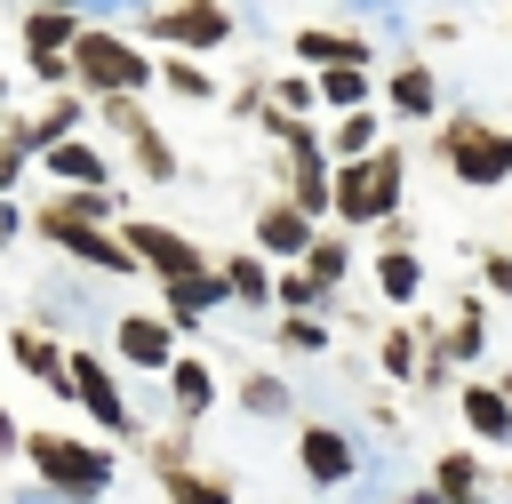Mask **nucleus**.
Returning a JSON list of instances; mask_svg holds the SVG:
<instances>
[{
  "label": "nucleus",
  "instance_id": "obj_1",
  "mask_svg": "<svg viewBox=\"0 0 512 504\" xmlns=\"http://www.w3.org/2000/svg\"><path fill=\"white\" fill-rule=\"evenodd\" d=\"M24 224H32L40 240H56L64 256H80V264L136 272V256L120 248V200H112V192H48Z\"/></svg>",
  "mask_w": 512,
  "mask_h": 504
},
{
  "label": "nucleus",
  "instance_id": "obj_2",
  "mask_svg": "<svg viewBox=\"0 0 512 504\" xmlns=\"http://www.w3.org/2000/svg\"><path fill=\"white\" fill-rule=\"evenodd\" d=\"M16 456L32 464V480H40L56 504H96V496L112 488V448H96V440H80V432H24Z\"/></svg>",
  "mask_w": 512,
  "mask_h": 504
},
{
  "label": "nucleus",
  "instance_id": "obj_3",
  "mask_svg": "<svg viewBox=\"0 0 512 504\" xmlns=\"http://www.w3.org/2000/svg\"><path fill=\"white\" fill-rule=\"evenodd\" d=\"M400 192H408V152L376 144L328 176V216L336 224H384V216H400Z\"/></svg>",
  "mask_w": 512,
  "mask_h": 504
},
{
  "label": "nucleus",
  "instance_id": "obj_4",
  "mask_svg": "<svg viewBox=\"0 0 512 504\" xmlns=\"http://www.w3.org/2000/svg\"><path fill=\"white\" fill-rule=\"evenodd\" d=\"M72 80L88 96H144L160 80V56H144L128 32H104V24H80L72 40Z\"/></svg>",
  "mask_w": 512,
  "mask_h": 504
},
{
  "label": "nucleus",
  "instance_id": "obj_5",
  "mask_svg": "<svg viewBox=\"0 0 512 504\" xmlns=\"http://www.w3.org/2000/svg\"><path fill=\"white\" fill-rule=\"evenodd\" d=\"M432 152L448 160L456 184H480V192H488V184H512V128H496V120H480V112H456Z\"/></svg>",
  "mask_w": 512,
  "mask_h": 504
},
{
  "label": "nucleus",
  "instance_id": "obj_6",
  "mask_svg": "<svg viewBox=\"0 0 512 504\" xmlns=\"http://www.w3.org/2000/svg\"><path fill=\"white\" fill-rule=\"evenodd\" d=\"M64 392H72V400H80V408H88V416L112 432V440H136V424H144V416L128 408L120 376H112L96 352H64Z\"/></svg>",
  "mask_w": 512,
  "mask_h": 504
},
{
  "label": "nucleus",
  "instance_id": "obj_7",
  "mask_svg": "<svg viewBox=\"0 0 512 504\" xmlns=\"http://www.w3.org/2000/svg\"><path fill=\"white\" fill-rule=\"evenodd\" d=\"M144 32H160V56H208L232 40V8L224 0H168V8H152Z\"/></svg>",
  "mask_w": 512,
  "mask_h": 504
},
{
  "label": "nucleus",
  "instance_id": "obj_8",
  "mask_svg": "<svg viewBox=\"0 0 512 504\" xmlns=\"http://www.w3.org/2000/svg\"><path fill=\"white\" fill-rule=\"evenodd\" d=\"M120 248H128L144 272H160V288H168V280H200V272H216V264H208V256H200V248H192L176 224H144V216H120Z\"/></svg>",
  "mask_w": 512,
  "mask_h": 504
},
{
  "label": "nucleus",
  "instance_id": "obj_9",
  "mask_svg": "<svg viewBox=\"0 0 512 504\" xmlns=\"http://www.w3.org/2000/svg\"><path fill=\"white\" fill-rule=\"evenodd\" d=\"M72 40H80V8L72 0L24 8V64H32V80H72Z\"/></svg>",
  "mask_w": 512,
  "mask_h": 504
},
{
  "label": "nucleus",
  "instance_id": "obj_10",
  "mask_svg": "<svg viewBox=\"0 0 512 504\" xmlns=\"http://www.w3.org/2000/svg\"><path fill=\"white\" fill-rule=\"evenodd\" d=\"M112 352H120V368L168 376V360H176V328H168L160 312H120V320H112Z\"/></svg>",
  "mask_w": 512,
  "mask_h": 504
},
{
  "label": "nucleus",
  "instance_id": "obj_11",
  "mask_svg": "<svg viewBox=\"0 0 512 504\" xmlns=\"http://www.w3.org/2000/svg\"><path fill=\"white\" fill-rule=\"evenodd\" d=\"M64 136H80V96H56L48 112H8V120H0V144H16L24 160H40V152L64 144Z\"/></svg>",
  "mask_w": 512,
  "mask_h": 504
},
{
  "label": "nucleus",
  "instance_id": "obj_12",
  "mask_svg": "<svg viewBox=\"0 0 512 504\" xmlns=\"http://www.w3.org/2000/svg\"><path fill=\"white\" fill-rule=\"evenodd\" d=\"M312 232H320V224H312L296 200H264V208H256V256H264V264H296V256L312 248Z\"/></svg>",
  "mask_w": 512,
  "mask_h": 504
},
{
  "label": "nucleus",
  "instance_id": "obj_13",
  "mask_svg": "<svg viewBox=\"0 0 512 504\" xmlns=\"http://www.w3.org/2000/svg\"><path fill=\"white\" fill-rule=\"evenodd\" d=\"M40 168H48L64 192H112V160H104L88 136H64V144H48V152H40Z\"/></svg>",
  "mask_w": 512,
  "mask_h": 504
},
{
  "label": "nucleus",
  "instance_id": "obj_14",
  "mask_svg": "<svg viewBox=\"0 0 512 504\" xmlns=\"http://www.w3.org/2000/svg\"><path fill=\"white\" fill-rule=\"evenodd\" d=\"M296 464H304L312 488H336V480H352V440L336 424H304L296 432Z\"/></svg>",
  "mask_w": 512,
  "mask_h": 504
},
{
  "label": "nucleus",
  "instance_id": "obj_15",
  "mask_svg": "<svg viewBox=\"0 0 512 504\" xmlns=\"http://www.w3.org/2000/svg\"><path fill=\"white\" fill-rule=\"evenodd\" d=\"M288 48H296L312 72H328V64H360V72H368V32H328V24H312V32H288Z\"/></svg>",
  "mask_w": 512,
  "mask_h": 504
},
{
  "label": "nucleus",
  "instance_id": "obj_16",
  "mask_svg": "<svg viewBox=\"0 0 512 504\" xmlns=\"http://www.w3.org/2000/svg\"><path fill=\"white\" fill-rule=\"evenodd\" d=\"M280 168H288V192H280V200H296L304 216H328V176H336V168H328V152L312 144V152H288Z\"/></svg>",
  "mask_w": 512,
  "mask_h": 504
},
{
  "label": "nucleus",
  "instance_id": "obj_17",
  "mask_svg": "<svg viewBox=\"0 0 512 504\" xmlns=\"http://www.w3.org/2000/svg\"><path fill=\"white\" fill-rule=\"evenodd\" d=\"M208 400H216V376H208V360L176 352V360H168V408H176V424L208 416Z\"/></svg>",
  "mask_w": 512,
  "mask_h": 504
},
{
  "label": "nucleus",
  "instance_id": "obj_18",
  "mask_svg": "<svg viewBox=\"0 0 512 504\" xmlns=\"http://www.w3.org/2000/svg\"><path fill=\"white\" fill-rule=\"evenodd\" d=\"M384 104H392L400 120H424V112L440 104V80H432V64H416V56H408V64L384 80Z\"/></svg>",
  "mask_w": 512,
  "mask_h": 504
},
{
  "label": "nucleus",
  "instance_id": "obj_19",
  "mask_svg": "<svg viewBox=\"0 0 512 504\" xmlns=\"http://www.w3.org/2000/svg\"><path fill=\"white\" fill-rule=\"evenodd\" d=\"M296 272H304L320 296H336V288H344V272H352V240H336V232H312V248L296 256Z\"/></svg>",
  "mask_w": 512,
  "mask_h": 504
},
{
  "label": "nucleus",
  "instance_id": "obj_20",
  "mask_svg": "<svg viewBox=\"0 0 512 504\" xmlns=\"http://www.w3.org/2000/svg\"><path fill=\"white\" fill-rule=\"evenodd\" d=\"M8 360H16L24 376H40L48 392H64V344H56V336H40V328H16V336H8Z\"/></svg>",
  "mask_w": 512,
  "mask_h": 504
},
{
  "label": "nucleus",
  "instance_id": "obj_21",
  "mask_svg": "<svg viewBox=\"0 0 512 504\" xmlns=\"http://www.w3.org/2000/svg\"><path fill=\"white\" fill-rule=\"evenodd\" d=\"M480 352H488V312H480V296H472V304H464V312H456V320L440 328V344H432V360L448 368V360H480Z\"/></svg>",
  "mask_w": 512,
  "mask_h": 504
},
{
  "label": "nucleus",
  "instance_id": "obj_22",
  "mask_svg": "<svg viewBox=\"0 0 512 504\" xmlns=\"http://www.w3.org/2000/svg\"><path fill=\"white\" fill-rule=\"evenodd\" d=\"M384 144V128H376V112H336V128H328V168H344V160H360V152H376Z\"/></svg>",
  "mask_w": 512,
  "mask_h": 504
},
{
  "label": "nucleus",
  "instance_id": "obj_23",
  "mask_svg": "<svg viewBox=\"0 0 512 504\" xmlns=\"http://www.w3.org/2000/svg\"><path fill=\"white\" fill-rule=\"evenodd\" d=\"M216 272H224V296H232V304H272V264H264L256 248H240V256H224Z\"/></svg>",
  "mask_w": 512,
  "mask_h": 504
},
{
  "label": "nucleus",
  "instance_id": "obj_24",
  "mask_svg": "<svg viewBox=\"0 0 512 504\" xmlns=\"http://www.w3.org/2000/svg\"><path fill=\"white\" fill-rule=\"evenodd\" d=\"M432 496H440V504H480V456H472V448H448V456L432 464Z\"/></svg>",
  "mask_w": 512,
  "mask_h": 504
},
{
  "label": "nucleus",
  "instance_id": "obj_25",
  "mask_svg": "<svg viewBox=\"0 0 512 504\" xmlns=\"http://www.w3.org/2000/svg\"><path fill=\"white\" fill-rule=\"evenodd\" d=\"M160 496H168V504H232V480H216V472H200V464H168V472H160Z\"/></svg>",
  "mask_w": 512,
  "mask_h": 504
},
{
  "label": "nucleus",
  "instance_id": "obj_26",
  "mask_svg": "<svg viewBox=\"0 0 512 504\" xmlns=\"http://www.w3.org/2000/svg\"><path fill=\"white\" fill-rule=\"evenodd\" d=\"M312 96H320V104H336V112H368V96H376V88H368V72H360V64H328V72H312Z\"/></svg>",
  "mask_w": 512,
  "mask_h": 504
},
{
  "label": "nucleus",
  "instance_id": "obj_27",
  "mask_svg": "<svg viewBox=\"0 0 512 504\" xmlns=\"http://www.w3.org/2000/svg\"><path fill=\"white\" fill-rule=\"evenodd\" d=\"M464 424H472L480 440H512V400H504V384H472V392H464Z\"/></svg>",
  "mask_w": 512,
  "mask_h": 504
},
{
  "label": "nucleus",
  "instance_id": "obj_28",
  "mask_svg": "<svg viewBox=\"0 0 512 504\" xmlns=\"http://www.w3.org/2000/svg\"><path fill=\"white\" fill-rule=\"evenodd\" d=\"M376 288H384L392 304H416V288H424V264H416V248H384V256H376Z\"/></svg>",
  "mask_w": 512,
  "mask_h": 504
},
{
  "label": "nucleus",
  "instance_id": "obj_29",
  "mask_svg": "<svg viewBox=\"0 0 512 504\" xmlns=\"http://www.w3.org/2000/svg\"><path fill=\"white\" fill-rule=\"evenodd\" d=\"M160 80H168V88H176L184 104H208V96H216V80H208V72H200L192 56H160Z\"/></svg>",
  "mask_w": 512,
  "mask_h": 504
},
{
  "label": "nucleus",
  "instance_id": "obj_30",
  "mask_svg": "<svg viewBox=\"0 0 512 504\" xmlns=\"http://www.w3.org/2000/svg\"><path fill=\"white\" fill-rule=\"evenodd\" d=\"M272 304H280V312H320L328 296H320V288H312L296 264H280V272H272Z\"/></svg>",
  "mask_w": 512,
  "mask_h": 504
},
{
  "label": "nucleus",
  "instance_id": "obj_31",
  "mask_svg": "<svg viewBox=\"0 0 512 504\" xmlns=\"http://www.w3.org/2000/svg\"><path fill=\"white\" fill-rule=\"evenodd\" d=\"M240 408L248 416H288V384L280 376H240Z\"/></svg>",
  "mask_w": 512,
  "mask_h": 504
},
{
  "label": "nucleus",
  "instance_id": "obj_32",
  "mask_svg": "<svg viewBox=\"0 0 512 504\" xmlns=\"http://www.w3.org/2000/svg\"><path fill=\"white\" fill-rule=\"evenodd\" d=\"M280 344H288V352H320V344H328L320 312H280Z\"/></svg>",
  "mask_w": 512,
  "mask_h": 504
},
{
  "label": "nucleus",
  "instance_id": "obj_33",
  "mask_svg": "<svg viewBox=\"0 0 512 504\" xmlns=\"http://www.w3.org/2000/svg\"><path fill=\"white\" fill-rule=\"evenodd\" d=\"M312 104H320V96H312V72H288V80L272 88V112H288V120H304Z\"/></svg>",
  "mask_w": 512,
  "mask_h": 504
},
{
  "label": "nucleus",
  "instance_id": "obj_34",
  "mask_svg": "<svg viewBox=\"0 0 512 504\" xmlns=\"http://www.w3.org/2000/svg\"><path fill=\"white\" fill-rule=\"evenodd\" d=\"M416 368H424V360H416V336H408V328H392V336H384V376H392V384H408Z\"/></svg>",
  "mask_w": 512,
  "mask_h": 504
},
{
  "label": "nucleus",
  "instance_id": "obj_35",
  "mask_svg": "<svg viewBox=\"0 0 512 504\" xmlns=\"http://www.w3.org/2000/svg\"><path fill=\"white\" fill-rule=\"evenodd\" d=\"M480 280H488L496 296H512V248H496V256H480Z\"/></svg>",
  "mask_w": 512,
  "mask_h": 504
},
{
  "label": "nucleus",
  "instance_id": "obj_36",
  "mask_svg": "<svg viewBox=\"0 0 512 504\" xmlns=\"http://www.w3.org/2000/svg\"><path fill=\"white\" fill-rule=\"evenodd\" d=\"M24 168H32V160H24V152H16V144H0V200H8V192H16V184H24Z\"/></svg>",
  "mask_w": 512,
  "mask_h": 504
},
{
  "label": "nucleus",
  "instance_id": "obj_37",
  "mask_svg": "<svg viewBox=\"0 0 512 504\" xmlns=\"http://www.w3.org/2000/svg\"><path fill=\"white\" fill-rule=\"evenodd\" d=\"M24 448V432H16V416H8V400H0V456H16Z\"/></svg>",
  "mask_w": 512,
  "mask_h": 504
},
{
  "label": "nucleus",
  "instance_id": "obj_38",
  "mask_svg": "<svg viewBox=\"0 0 512 504\" xmlns=\"http://www.w3.org/2000/svg\"><path fill=\"white\" fill-rule=\"evenodd\" d=\"M16 232H24V216H16V200H0V248H8Z\"/></svg>",
  "mask_w": 512,
  "mask_h": 504
},
{
  "label": "nucleus",
  "instance_id": "obj_39",
  "mask_svg": "<svg viewBox=\"0 0 512 504\" xmlns=\"http://www.w3.org/2000/svg\"><path fill=\"white\" fill-rule=\"evenodd\" d=\"M408 504H440V496H432V488H424V496H408Z\"/></svg>",
  "mask_w": 512,
  "mask_h": 504
},
{
  "label": "nucleus",
  "instance_id": "obj_40",
  "mask_svg": "<svg viewBox=\"0 0 512 504\" xmlns=\"http://www.w3.org/2000/svg\"><path fill=\"white\" fill-rule=\"evenodd\" d=\"M0 104H8V72H0Z\"/></svg>",
  "mask_w": 512,
  "mask_h": 504
}]
</instances>
